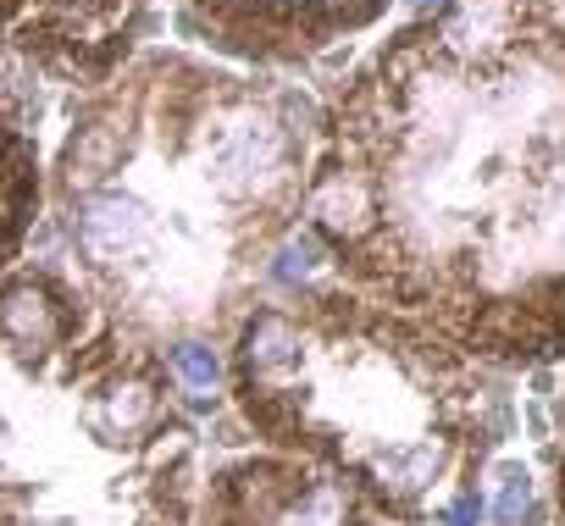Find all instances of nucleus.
Instances as JSON below:
<instances>
[{
	"mask_svg": "<svg viewBox=\"0 0 565 526\" xmlns=\"http://www.w3.org/2000/svg\"><path fill=\"white\" fill-rule=\"evenodd\" d=\"M339 283L466 361L565 350V0H444L317 122Z\"/></svg>",
	"mask_w": 565,
	"mask_h": 526,
	"instance_id": "obj_1",
	"label": "nucleus"
},
{
	"mask_svg": "<svg viewBox=\"0 0 565 526\" xmlns=\"http://www.w3.org/2000/svg\"><path fill=\"white\" fill-rule=\"evenodd\" d=\"M317 111L300 89L145 56L73 122L51 194L73 255L111 300L178 316L216 272L289 238L311 178Z\"/></svg>",
	"mask_w": 565,
	"mask_h": 526,
	"instance_id": "obj_2",
	"label": "nucleus"
},
{
	"mask_svg": "<svg viewBox=\"0 0 565 526\" xmlns=\"http://www.w3.org/2000/svg\"><path fill=\"white\" fill-rule=\"evenodd\" d=\"M394 0H178V23L222 56L260 67H311Z\"/></svg>",
	"mask_w": 565,
	"mask_h": 526,
	"instance_id": "obj_3",
	"label": "nucleus"
},
{
	"mask_svg": "<svg viewBox=\"0 0 565 526\" xmlns=\"http://www.w3.org/2000/svg\"><path fill=\"white\" fill-rule=\"evenodd\" d=\"M150 0H0V51L29 56L62 78H106Z\"/></svg>",
	"mask_w": 565,
	"mask_h": 526,
	"instance_id": "obj_4",
	"label": "nucleus"
},
{
	"mask_svg": "<svg viewBox=\"0 0 565 526\" xmlns=\"http://www.w3.org/2000/svg\"><path fill=\"white\" fill-rule=\"evenodd\" d=\"M34 211H40V150L18 128V117L0 106V267L18 255Z\"/></svg>",
	"mask_w": 565,
	"mask_h": 526,
	"instance_id": "obj_5",
	"label": "nucleus"
},
{
	"mask_svg": "<svg viewBox=\"0 0 565 526\" xmlns=\"http://www.w3.org/2000/svg\"><path fill=\"white\" fill-rule=\"evenodd\" d=\"M167 366H172V377H178L183 388H200V394H211V388L222 383V355H216L211 344H200V339L172 344Z\"/></svg>",
	"mask_w": 565,
	"mask_h": 526,
	"instance_id": "obj_6",
	"label": "nucleus"
},
{
	"mask_svg": "<svg viewBox=\"0 0 565 526\" xmlns=\"http://www.w3.org/2000/svg\"><path fill=\"white\" fill-rule=\"evenodd\" d=\"M526 509H532V476H526V465H499L493 520H499V526H521Z\"/></svg>",
	"mask_w": 565,
	"mask_h": 526,
	"instance_id": "obj_7",
	"label": "nucleus"
},
{
	"mask_svg": "<svg viewBox=\"0 0 565 526\" xmlns=\"http://www.w3.org/2000/svg\"><path fill=\"white\" fill-rule=\"evenodd\" d=\"M559 438H565V399H559ZM559 509H565V443H559Z\"/></svg>",
	"mask_w": 565,
	"mask_h": 526,
	"instance_id": "obj_8",
	"label": "nucleus"
},
{
	"mask_svg": "<svg viewBox=\"0 0 565 526\" xmlns=\"http://www.w3.org/2000/svg\"><path fill=\"white\" fill-rule=\"evenodd\" d=\"M405 7H411V12H416V18H433V12H438V7H444V0H405Z\"/></svg>",
	"mask_w": 565,
	"mask_h": 526,
	"instance_id": "obj_9",
	"label": "nucleus"
}]
</instances>
